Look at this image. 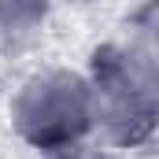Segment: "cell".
Listing matches in <instances>:
<instances>
[{
	"label": "cell",
	"instance_id": "obj_1",
	"mask_svg": "<svg viewBox=\"0 0 159 159\" xmlns=\"http://www.w3.org/2000/svg\"><path fill=\"white\" fill-rule=\"evenodd\" d=\"M89 122V100L78 78L48 74L26 85L19 100V126L37 144H59L78 137Z\"/></svg>",
	"mask_w": 159,
	"mask_h": 159
}]
</instances>
